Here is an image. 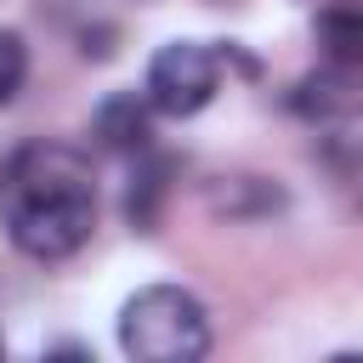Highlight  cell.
<instances>
[{"label":"cell","instance_id":"cell-7","mask_svg":"<svg viewBox=\"0 0 363 363\" xmlns=\"http://www.w3.org/2000/svg\"><path fill=\"white\" fill-rule=\"evenodd\" d=\"M23 79H28V45H23L17 28H0V108L17 102Z\"/></svg>","mask_w":363,"mask_h":363},{"label":"cell","instance_id":"cell-2","mask_svg":"<svg viewBox=\"0 0 363 363\" xmlns=\"http://www.w3.org/2000/svg\"><path fill=\"white\" fill-rule=\"evenodd\" d=\"M119 346L136 363H193L210 352V312L182 284H147L119 306Z\"/></svg>","mask_w":363,"mask_h":363},{"label":"cell","instance_id":"cell-4","mask_svg":"<svg viewBox=\"0 0 363 363\" xmlns=\"http://www.w3.org/2000/svg\"><path fill=\"white\" fill-rule=\"evenodd\" d=\"M91 130H96L102 147H113V153H136V159H142V153L153 147V102L136 96V91H113V96L96 108Z\"/></svg>","mask_w":363,"mask_h":363},{"label":"cell","instance_id":"cell-3","mask_svg":"<svg viewBox=\"0 0 363 363\" xmlns=\"http://www.w3.org/2000/svg\"><path fill=\"white\" fill-rule=\"evenodd\" d=\"M216 91H221V57L199 40L159 45L142 79V96L153 102V113H170V119H193L199 108H210Z\"/></svg>","mask_w":363,"mask_h":363},{"label":"cell","instance_id":"cell-5","mask_svg":"<svg viewBox=\"0 0 363 363\" xmlns=\"http://www.w3.org/2000/svg\"><path fill=\"white\" fill-rule=\"evenodd\" d=\"M170 159L164 153H142V170L130 176V187H125V216H130V227H142V233H153L159 227V199L170 193Z\"/></svg>","mask_w":363,"mask_h":363},{"label":"cell","instance_id":"cell-8","mask_svg":"<svg viewBox=\"0 0 363 363\" xmlns=\"http://www.w3.org/2000/svg\"><path fill=\"white\" fill-rule=\"evenodd\" d=\"M0 352H6V340H0Z\"/></svg>","mask_w":363,"mask_h":363},{"label":"cell","instance_id":"cell-6","mask_svg":"<svg viewBox=\"0 0 363 363\" xmlns=\"http://www.w3.org/2000/svg\"><path fill=\"white\" fill-rule=\"evenodd\" d=\"M318 40H323V51L346 68V62H363V11H352V6H329L323 17H318Z\"/></svg>","mask_w":363,"mask_h":363},{"label":"cell","instance_id":"cell-1","mask_svg":"<svg viewBox=\"0 0 363 363\" xmlns=\"http://www.w3.org/2000/svg\"><path fill=\"white\" fill-rule=\"evenodd\" d=\"M6 238L28 261H68L96 233V176L68 142H28L0 176Z\"/></svg>","mask_w":363,"mask_h":363}]
</instances>
